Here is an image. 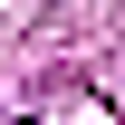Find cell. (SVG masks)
Masks as SVG:
<instances>
[{
  "instance_id": "1",
  "label": "cell",
  "mask_w": 125,
  "mask_h": 125,
  "mask_svg": "<svg viewBox=\"0 0 125 125\" xmlns=\"http://www.w3.org/2000/svg\"><path fill=\"white\" fill-rule=\"evenodd\" d=\"M19 125H39V115H19Z\"/></svg>"
}]
</instances>
